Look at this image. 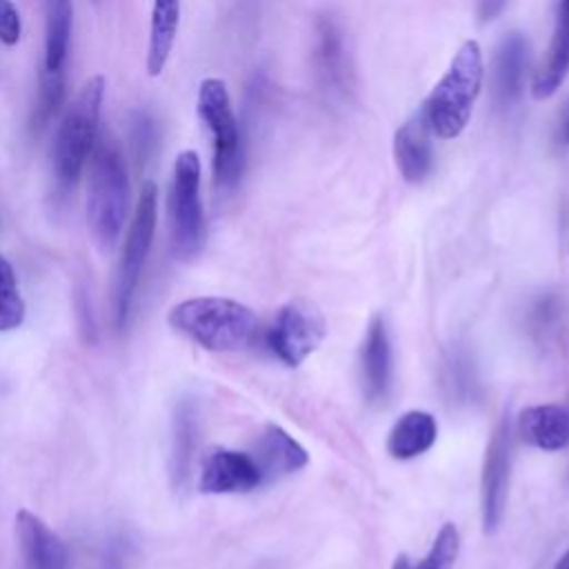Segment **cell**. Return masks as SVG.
Here are the masks:
<instances>
[{
  "instance_id": "15",
  "label": "cell",
  "mask_w": 569,
  "mask_h": 569,
  "mask_svg": "<svg viewBox=\"0 0 569 569\" xmlns=\"http://www.w3.org/2000/svg\"><path fill=\"white\" fill-rule=\"evenodd\" d=\"M313 62H316L320 82L329 91L345 93L349 82V62H347L342 31L331 16H320L316 20Z\"/></svg>"
},
{
  "instance_id": "6",
  "label": "cell",
  "mask_w": 569,
  "mask_h": 569,
  "mask_svg": "<svg viewBox=\"0 0 569 569\" xmlns=\"http://www.w3.org/2000/svg\"><path fill=\"white\" fill-rule=\"evenodd\" d=\"M158 222V187L156 182L147 180L140 189L136 211L127 231V240L122 247V256L116 271V287H113V318L116 327L124 329L131 309L136 302V291L140 284V276L144 269V262L149 258L153 233Z\"/></svg>"
},
{
  "instance_id": "13",
  "label": "cell",
  "mask_w": 569,
  "mask_h": 569,
  "mask_svg": "<svg viewBox=\"0 0 569 569\" xmlns=\"http://www.w3.org/2000/svg\"><path fill=\"white\" fill-rule=\"evenodd\" d=\"M431 127L425 113V107H420L393 136V158L398 164L400 176L418 184L422 182L433 167V149H431Z\"/></svg>"
},
{
  "instance_id": "29",
  "label": "cell",
  "mask_w": 569,
  "mask_h": 569,
  "mask_svg": "<svg viewBox=\"0 0 569 569\" xmlns=\"http://www.w3.org/2000/svg\"><path fill=\"white\" fill-rule=\"evenodd\" d=\"M507 0H478V16L482 20H493L502 9Z\"/></svg>"
},
{
  "instance_id": "17",
  "label": "cell",
  "mask_w": 569,
  "mask_h": 569,
  "mask_svg": "<svg viewBox=\"0 0 569 569\" xmlns=\"http://www.w3.org/2000/svg\"><path fill=\"white\" fill-rule=\"evenodd\" d=\"M253 460L262 471V480H273L302 469L309 462V456L305 447L282 427L267 425L258 440Z\"/></svg>"
},
{
  "instance_id": "20",
  "label": "cell",
  "mask_w": 569,
  "mask_h": 569,
  "mask_svg": "<svg viewBox=\"0 0 569 569\" xmlns=\"http://www.w3.org/2000/svg\"><path fill=\"white\" fill-rule=\"evenodd\" d=\"M180 24V0H153L147 47V73L160 76L176 44Z\"/></svg>"
},
{
  "instance_id": "10",
  "label": "cell",
  "mask_w": 569,
  "mask_h": 569,
  "mask_svg": "<svg viewBox=\"0 0 569 569\" xmlns=\"http://www.w3.org/2000/svg\"><path fill=\"white\" fill-rule=\"evenodd\" d=\"M262 482L258 462L244 451L213 447L202 458L198 476V489L202 493H244Z\"/></svg>"
},
{
  "instance_id": "2",
  "label": "cell",
  "mask_w": 569,
  "mask_h": 569,
  "mask_svg": "<svg viewBox=\"0 0 569 569\" xmlns=\"http://www.w3.org/2000/svg\"><path fill=\"white\" fill-rule=\"evenodd\" d=\"M169 325L209 351L242 349L258 331V318L247 305L218 296L178 302L169 311Z\"/></svg>"
},
{
  "instance_id": "11",
  "label": "cell",
  "mask_w": 569,
  "mask_h": 569,
  "mask_svg": "<svg viewBox=\"0 0 569 569\" xmlns=\"http://www.w3.org/2000/svg\"><path fill=\"white\" fill-rule=\"evenodd\" d=\"M529 44L520 31H509L500 38L491 62V96L496 107L509 109L522 96Z\"/></svg>"
},
{
  "instance_id": "3",
  "label": "cell",
  "mask_w": 569,
  "mask_h": 569,
  "mask_svg": "<svg viewBox=\"0 0 569 569\" xmlns=\"http://www.w3.org/2000/svg\"><path fill=\"white\" fill-rule=\"evenodd\" d=\"M482 49L476 40H465L422 104L429 127L438 138L451 140L465 131L473 102L482 89Z\"/></svg>"
},
{
  "instance_id": "28",
  "label": "cell",
  "mask_w": 569,
  "mask_h": 569,
  "mask_svg": "<svg viewBox=\"0 0 569 569\" xmlns=\"http://www.w3.org/2000/svg\"><path fill=\"white\" fill-rule=\"evenodd\" d=\"M153 138H156L153 122L144 113H140L133 122V144H136V149L140 151V147H142V156H144L147 149L153 147Z\"/></svg>"
},
{
  "instance_id": "19",
  "label": "cell",
  "mask_w": 569,
  "mask_h": 569,
  "mask_svg": "<svg viewBox=\"0 0 569 569\" xmlns=\"http://www.w3.org/2000/svg\"><path fill=\"white\" fill-rule=\"evenodd\" d=\"M438 436V422L429 411H405L387 436V451L396 460H411L429 451Z\"/></svg>"
},
{
  "instance_id": "18",
  "label": "cell",
  "mask_w": 569,
  "mask_h": 569,
  "mask_svg": "<svg viewBox=\"0 0 569 569\" xmlns=\"http://www.w3.org/2000/svg\"><path fill=\"white\" fill-rule=\"evenodd\" d=\"M198 442V409L191 398H182L176 405L171 420V482L176 489H184L191 478L193 451Z\"/></svg>"
},
{
  "instance_id": "21",
  "label": "cell",
  "mask_w": 569,
  "mask_h": 569,
  "mask_svg": "<svg viewBox=\"0 0 569 569\" xmlns=\"http://www.w3.org/2000/svg\"><path fill=\"white\" fill-rule=\"evenodd\" d=\"M569 73V20L556 18L551 42L540 69L533 76L531 93L536 100H545L562 84Z\"/></svg>"
},
{
  "instance_id": "12",
  "label": "cell",
  "mask_w": 569,
  "mask_h": 569,
  "mask_svg": "<svg viewBox=\"0 0 569 569\" xmlns=\"http://www.w3.org/2000/svg\"><path fill=\"white\" fill-rule=\"evenodd\" d=\"M16 533L27 569H69V553L62 538L33 511L16 513Z\"/></svg>"
},
{
  "instance_id": "24",
  "label": "cell",
  "mask_w": 569,
  "mask_h": 569,
  "mask_svg": "<svg viewBox=\"0 0 569 569\" xmlns=\"http://www.w3.org/2000/svg\"><path fill=\"white\" fill-rule=\"evenodd\" d=\"M24 320V300L11 262L0 253V331H13Z\"/></svg>"
},
{
  "instance_id": "32",
  "label": "cell",
  "mask_w": 569,
  "mask_h": 569,
  "mask_svg": "<svg viewBox=\"0 0 569 569\" xmlns=\"http://www.w3.org/2000/svg\"><path fill=\"white\" fill-rule=\"evenodd\" d=\"M553 569H569V549H567V551L556 560Z\"/></svg>"
},
{
  "instance_id": "14",
  "label": "cell",
  "mask_w": 569,
  "mask_h": 569,
  "mask_svg": "<svg viewBox=\"0 0 569 569\" xmlns=\"http://www.w3.org/2000/svg\"><path fill=\"white\" fill-rule=\"evenodd\" d=\"M360 367H362V387L365 396L371 402H380L387 398L391 387V371H393V356H391V340L382 316H373L360 349Z\"/></svg>"
},
{
  "instance_id": "30",
  "label": "cell",
  "mask_w": 569,
  "mask_h": 569,
  "mask_svg": "<svg viewBox=\"0 0 569 569\" xmlns=\"http://www.w3.org/2000/svg\"><path fill=\"white\" fill-rule=\"evenodd\" d=\"M558 140H560V144H569V100H567L565 118H562V124H560V131H558Z\"/></svg>"
},
{
  "instance_id": "25",
  "label": "cell",
  "mask_w": 569,
  "mask_h": 569,
  "mask_svg": "<svg viewBox=\"0 0 569 569\" xmlns=\"http://www.w3.org/2000/svg\"><path fill=\"white\" fill-rule=\"evenodd\" d=\"M460 551V533L453 522H445L436 533L427 556L411 569H453Z\"/></svg>"
},
{
  "instance_id": "7",
  "label": "cell",
  "mask_w": 569,
  "mask_h": 569,
  "mask_svg": "<svg viewBox=\"0 0 569 569\" xmlns=\"http://www.w3.org/2000/svg\"><path fill=\"white\" fill-rule=\"evenodd\" d=\"M169 229L176 256L193 258L204 244V211L200 198V158L193 149L178 153L169 189Z\"/></svg>"
},
{
  "instance_id": "8",
  "label": "cell",
  "mask_w": 569,
  "mask_h": 569,
  "mask_svg": "<svg viewBox=\"0 0 569 569\" xmlns=\"http://www.w3.org/2000/svg\"><path fill=\"white\" fill-rule=\"evenodd\" d=\"M325 338V318L320 309L305 298L282 305L267 331V345L287 367L307 360Z\"/></svg>"
},
{
  "instance_id": "33",
  "label": "cell",
  "mask_w": 569,
  "mask_h": 569,
  "mask_svg": "<svg viewBox=\"0 0 569 569\" xmlns=\"http://www.w3.org/2000/svg\"><path fill=\"white\" fill-rule=\"evenodd\" d=\"M558 18H569V0H560V4H558Z\"/></svg>"
},
{
  "instance_id": "4",
  "label": "cell",
  "mask_w": 569,
  "mask_h": 569,
  "mask_svg": "<svg viewBox=\"0 0 569 569\" xmlns=\"http://www.w3.org/2000/svg\"><path fill=\"white\" fill-rule=\"evenodd\" d=\"M104 98V78L98 73L89 78L76 98L64 107L56 129L51 162L60 189H69L80 178L93 144L98 140V120Z\"/></svg>"
},
{
  "instance_id": "23",
  "label": "cell",
  "mask_w": 569,
  "mask_h": 569,
  "mask_svg": "<svg viewBox=\"0 0 569 569\" xmlns=\"http://www.w3.org/2000/svg\"><path fill=\"white\" fill-rule=\"evenodd\" d=\"M62 98H64V71H42L36 107L31 111L33 133L42 131L51 122L58 107L62 104Z\"/></svg>"
},
{
  "instance_id": "16",
  "label": "cell",
  "mask_w": 569,
  "mask_h": 569,
  "mask_svg": "<svg viewBox=\"0 0 569 569\" xmlns=\"http://www.w3.org/2000/svg\"><path fill=\"white\" fill-rule=\"evenodd\" d=\"M520 438L542 451L569 447V409L562 405H533L518 416Z\"/></svg>"
},
{
  "instance_id": "26",
  "label": "cell",
  "mask_w": 569,
  "mask_h": 569,
  "mask_svg": "<svg viewBox=\"0 0 569 569\" xmlns=\"http://www.w3.org/2000/svg\"><path fill=\"white\" fill-rule=\"evenodd\" d=\"M22 33V20L11 0H0V42L7 47L18 44Z\"/></svg>"
},
{
  "instance_id": "22",
  "label": "cell",
  "mask_w": 569,
  "mask_h": 569,
  "mask_svg": "<svg viewBox=\"0 0 569 569\" xmlns=\"http://www.w3.org/2000/svg\"><path fill=\"white\" fill-rule=\"evenodd\" d=\"M71 0H47L44 22V71H64L71 42Z\"/></svg>"
},
{
  "instance_id": "5",
  "label": "cell",
  "mask_w": 569,
  "mask_h": 569,
  "mask_svg": "<svg viewBox=\"0 0 569 569\" xmlns=\"http://www.w3.org/2000/svg\"><path fill=\"white\" fill-rule=\"evenodd\" d=\"M198 116L213 140V180L216 187L233 189L242 176L244 149L240 127L231 109V98L224 80L204 78L198 89Z\"/></svg>"
},
{
  "instance_id": "1",
  "label": "cell",
  "mask_w": 569,
  "mask_h": 569,
  "mask_svg": "<svg viewBox=\"0 0 569 569\" xmlns=\"http://www.w3.org/2000/svg\"><path fill=\"white\" fill-rule=\"evenodd\" d=\"M129 176L122 151L111 136H100L91 151L87 187V222L100 249H111L124 227Z\"/></svg>"
},
{
  "instance_id": "31",
  "label": "cell",
  "mask_w": 569,
  "mask_h": 569,
  "mask_svg": "<svg viewBox=\"0 0 569 569\" xmlns=\"http://www.w3.org/2000/svg\"><path fill=\"white\" fill-rule=\"evenodd\" d=\"M391 569H411V562H409V558H407V556H398Z\"/></svg>"
},
{
  "instance_id": "9",
  "label": "cell",
  "mask_w": 569,
  "mask_h": 569,
  "mask_svg": "<svg viewBox=\"0 0 569 569\" xmlns=\"http://www.w3.org/2000/svg\"><path fill=\"white\" fill-rule=\"evenodd\" d=\"M511 469V422L507 416L493 427L480 473V513L485 533H493L505 516Z\"/></svg>"
},
{
  "instance_id": "27",
  "label": "cell",
  "mask_w": 569,
  "mask_h": 569,
  "mask_svg": "<svg viewBox=\"0 0 569 569\" xmlns=\"http://www.w3.org/2000/svg\"><path fill=\"white\" fill-rule=\"evenodd\" d=\"M127 565V540L122 536H111L104 542L100 556V569H124Z\"/></svg>"
}]
</instances>
